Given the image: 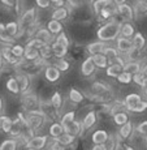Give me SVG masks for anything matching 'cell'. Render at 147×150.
Instances as JSON below:
<instances>
[{
  "instance_id": "8992f818",
  "label": "cell",
  "mask_w": 147,
  "mask_h": 150,
  "mask_svg": "<svg viewBox=\"0 0 147 150\" xmlns=\"http://www.w3.org/2000/svg\"><path fill=\"white\" fill-rule=\"evenodd\" d=\"M111 90H112L111 86H109L107 82H104V81H94V82L90 85V94H91V98H93V97L103 96V94L108 93V91H111Z\"/></svg>"
},
{
  "instance_id": "60d3db41",
  "label": "cell",
  "mask_w": 147,
  "mask_h": 150,
  "mask_svg": "<svg viewBox=\"0 0 147 150\" xmlns=\"http://www.w3.org/2000/svg\"><path fill=\"white\" fill-rule=\"evenodd\" d=\"M113 14H116V7L115 5H109L106 7L104 9H102L98 13V17H100L102 20H111L113 17Z\"/></svg>"
},
{
  "instance_id": "4316f807",
  "label": "cell",
  "mask_w": 147,
  "mask_h": 150,
  "mask_svg": "<svg viewBox=\"0 0 147 150\" xmlns=\"http://www.w3.org/2000/svg\"><path fill=\"white\" fill-rule=\"evenodd\" d=\"M0 42L4 46L14 45V38H12V37L7 33V30H5V24H3V22H0Z\"/></svg>"
},
{
  "instance_id": "f1b7e54d",
  "label": "cell",
  "mask_w": 147,
  "mask_h": 150,
  "mask_svg": "<svg viewBox=\"0 0 147 150\" xmlns=\"http://www.w3.org/2000/svg\"><path fill=\"white\" fill-rule=\"evenodd\" d=\"M51 48H52L53 56L57 57V59H63V57H65L68 54V48H65L64 46L59 45V43H56L55 41L51 43Z\"/></svg>"
},
{
  "instance_id": "836d02e7",
  "label": "cell",
  "mask_w": 147,
  "mask_h": 150,
  "mask_svg": "<svg viewBox=\"0 0 147 150\" xmlns=\"http://www.w3.org/2000/svg\"><path fill=\"white\" fill-rule=\"evenodd\" d=\"M50 103L52 105V107L59 112L60 110H61V107H63V103H64L61 93H60V91H55L52 96H51V98H50Z\"/></svg>"
},
{
  "instance_id": "52a82bcc",
  "label": "cell",
  "mask_w": 147,
  "mask_h": 150,
  "mask_svg": "<svg viewBox=\"0 0 147 150\" xmlns=\"http://www.w3.org/2000/svg\"><path fill=\"white\" fill-rule=\"evenodd\" d=\"M116 14L122 17L125 21L130 22L134 18V11H133V5L128 4V3H124V4L116 5Z\"/></svg>"
},
{
  "instance_id": "f546056e",
  "label": "cell",
  "mask_w": 147,
  "mask_h": 150,
  "mask_svg": "<svg viewBox=\"0 0 147 150\" xmlns=\"http://www.w3.org/2000/svg\"><path fill=\"white\" fill-rule=\"evenodd\" d=\"M5 88H7V90L9 91V93L14 94V96H18L20 94V86H18V82H17L14 76L8 77L7 82H5Z\"/></svg>"
},
{
  "instance_id": "e0dca14e",
  "label": "cell",
  "mask_w": 147,
  "mask_h": 150,
  "mask_svg": "<svg viewBox=\"0 0 147 150\" xmlns=\"http://www.w3.org/2000/svg\"><path fill=\"white\" fill-rule=\"evenodd\" d=\"M34 38L42 41L44 45H51L52 41H53V35L46 28H39L38 30L34 33Z\"/></svg>"
},
{
  "instance_id": "f35d334b",
  "label": "cell",
  "mask_w": 147,
  "mask_h": 150,
  "mask_svg": "<svg viewBox=\"0 0 147 150\" xmlns=\"http://www.w3.org/2000/svg\"><path fill=\"white\" fill-rule=\"evenodd\" d=\"M74 120H76V111H68L64 115H61L59 123L63 125V128H67L69 124H72Z\"/></svg>"
},
{
  "instance_id": "8d00e7d4",
  "label": "cell",
  "mask_w": 147,
  "mask_h": 150,
  "mask_svg": "<svg viewBox=\"0 0 147 150\" xmlns=\"http://www.w3.org/2000/svg\"><path fill=\"white\" fill-rule=\"evenodd\" d=\"M121 72H122V67L119 64H116V63H112V64H109L108 67L106 68V76L112 77V79H116Z\"/></svg>"
},
{
  "instance_id": "f6af8a7d",
  "label": "cell",
  "mask_w": 147,
  "mask_h": 150,
  "mask_svg": "<svg viewBox=\"0 0 147 150\" xmlns=\"http://www.w3.org/2000/svg\"><path fill=\"white\" fill-rule=\"evenodd\" d=\"M11 52H12L16 57L21 59V57H24V54H25V46L18 45V43H14V45L11 46Z\"/></svg>"
},
{
  "instance_id": "ab89813d",
  "label": "cell",
  "mask_w": 147,
  "mask_h": 150,
  "mask_svg": "<svg viewBox=\"0 0 147 150\" xmlns=\"http://www.w3.org/2000/svg\"><path fill=\"white\" fill-rule=\"evenodd\" d=\"M109 5H115L111 0H94L93 1V11L98 16V13H99L100 11L104 9L106 7H109Z\"/></svg>"
},
{
  "instance_id": "7dc6e473",
  "label": "cell",
  "mask_w": 147,
  "mask_h": 150,
  "mask_svg": "<svg viewBox=\"0 0 147 150\" xmlns=\"http://www.w3.org/2000/svg\"><path fill=\"white\" fill-rule=\"evenodd\" d=\"M53 67H56L60 72H68L69 68H70V64H69L68 60H65L64 57H63V59H57L56 62L53 63Z\"/></svg>"
},
{
  "instance_id": "f907efd6",
  "label": "cell",
  "mask_w": 147,
  "mask_h": 150,
  "mask_svg": "<svg viewBox=\"0 0 147 150\" xmlns=\"http://www.w3.org/2000/svg\"><path fill=\"white\" fill-rule=\"evenodd\" d=\"M12 117L11 116H5V119H4V122H3V125H1V132H4V133H9V131H11V127H12Z\"/></svg>"
},
{
  "instance_id": "ac0fdd59",
  "label": "cell",
  "mask_w": 147,
  "mask_h": 150,
  "mask_svg": "<svg viewBox=\"0 0 147 150\" xmlns=\"http://www.w3.org/2000/svg\"><path fill=\"white\" fill-rule=\"evenodd\" d=\"M64 133V128L59 122H52L48 127V137L52 140H57L61 134Z\"/></svg>"
},
{
  "instance_id": "d590c367",
  "label": "cell",
  "mask_w": 147,
  "mask_h": 150,
  "mask_svg": "<svg viewBox=\"0 0 147 150\" xmlns=\"http://www.w3.org/2000/svg\"><path fill=\"white\" fill-rule=\"evenodd\" d=\"M103 55L108 59L109 64H112V63L120 56V54H119V51L116 50V47H111V46H106V48L103 50Z\"/></svg>"
},
{
  "instance_id": "ffe728a7",
  "label": "cell",
  "mask_w": 147,
  "mask_h": 150,
  "mask_svg": "<svg viewBox=\"0 0 147 150\" xmlns=\"http://www.w3.org/2000/svg\"><path fill=\"white\" fill-rule=\"evenodd\" d=\"M135 33V29L134 25L129 21H122L121 22V26H120V37H124V38H129L130 39L134 35Z\"/></svg>"
},
{
  "instance_id": "d6986e66",
  "label": "cell",
  "mask_w": 147,
  "mask_h": 150,
  "mask_svg": "<svg viewBox=\"0 0 147 150\" xmlns=\"http://www.w3.org/2000/svg\"><path fill=\"white\" fill-rule=\"evenodd\" d=\"M68 99L70 100L73 105H79L85 100V96L81 90H78L77 88H70L68 91Z\"/></svg>"
},
{
  "instance_id": "8fae6325",
  "label": "cell",
  "mask_w": 147,
  "mask_h": 150,
  "mask_svg": "<svg viewBox=\"0 0 147 150\" xmlns=\"http://www.w3.org/2000/svg\"><path fill=\"white\" fill-rule=\"evenodd\" d=\"M14 77H16L17 82H18V86H20V94H25L27 93V91H30V79H29V76L26 73H24V72H17L16 74H14Z\"/></svg>"
},
{
  "instance_id": "1f68e13d",
  "label": "cell",
  "mask_w": 147,
  "mask_h": 150,
  "mask_svg": "<svg viewBox=\"0 0 147 150\" xmlns=\"http://www.w3.org/2000/svg\"><path fill=\"white\" fill-rule=\"evenodd\" d=\"M91 59H93V63L95 64V67L96 68H100V69H106L109 65V62L108 59L104 56L103 54H98V55H94V56H91Z\"/></svg>"
},
{
  "instance_id": "7a4b0ae2",
  "label": "cell",
  "mask_w": 147,
  "mask_h": 150,
  "mask_svg": "<svg viewBox=\"0 0 147 150\" xmlns=\"http://www.w3.org/2000/svg\"><path fill=\"white\" fill-rule=\"evenodd\" d=\"M26 115V125H27V129L31 131L34 134L35 132H39L40 129L43 128L46 123L48 122L47 120V116L44 115V112L40 111V110H34V111H30L27 112Z\"/></svg>"
},
{
  "instance_id": "9c48e42d",
  "label": "cell",
  "mask_w": 147,
  "mask_h": 150,
  "mask_svg": "<svg viewBox=\"0 0 147 150\" xmlns=\"http://www.w3.org/2000/svg\"><path fill=\"white\" fill-rule=\"evenodd\" d=\"M133 42L129 38H124V37H119L116 39V50L119 51L120 55H128L133 50Z\"/></svg>"
},
{
  "instance_id": "5b68a950",
  "label": "cell",
  "mask_w": 147,
  "mask_h": 150,
  "mask_svg": "<svg viewBox=\"0 0 147 150\" xmlns=\"http://www.w3.org/2000/svg\"><path fill=\"white\" fill-rule=\"evenodd\" d=\"M48 144H50V137H48V134H34V136L27 141L26 148L37 149V150H46Z\"/></svg>"
},
{
  "instance_id": "be15d7a7",
  "label": "cell",
  "mask_w": 147,
  "mask_h": 150,
  "mask_svg": "<svg viewBox=\"0 0 147 150\" xmlns=\"http://www.w3.org/2000/svg\"><path fill=\"white\" fill-rule=\"evenodd\" d=\"M5 116H7V115H0V131H1V125H3V122H4V119H5Z\"/></svg>"
},
{
  "instance_id": "44dd1931",
  "label": "cell",
  "mask_w": 147,
  "mask_h": 150,
  "mask_svg": "<svg viewBox=\"0 0 147 150\" xmlns=\"http://www.w3.org/2000/svg\"><path fill=\"white\" fill-rule=\"evenodd\" d=\"M106 48V43L100 42V41H96V42H91L86 46V51L90 56H94V55H98V54H103V50Z\"/></svg>"
},
{
  "instance_id": "4dcf8cb0",
  "label": "cell",
  "mask_w": 147,
  "mask_h": 150,
  "mask_svg": "<svg viewBox=\"0 0 147 150\" xmlns=\"http://www.w3.org/2000/svg\"><path fill=\"white\" fill-rule=\"evenodd\" d=\"M18 149H20V145L16 138L8 137L0 144V150H18Z\"/></svg>"
},
{
  "instance_id": "e7e4bbea",
  "label": "cell",
  "mask_w": 147,
  "mask_h": 150,
  "mask_svg": "<svg viewBox=\"0 0 147 150\" xmlns=\"http://www.w3.org/2000/svg\"><path fill=\"white\" fill-rule=\"evenodd\" d=\"M142 94L143 96H146V98H147V83L142 88Z\"/></svg>"
},
{
  "instance_id": "2e32d148",
  "label": "cell",
  "mask_w": 147,
  "mask_h": 150,
  "mask_svg": "<svg viewBox=\"0 0 147 150\" xmlns=\"http://www.w3.org/2000/svg\"><path fill=\"white\" fill-rule=\"evenodd\" d=\"M69 11L68 5H64V7H57L52 11V14H51V20H56L59 22H63L69 17Z\"/></svg>"
},
{
  "instance_id": "d6a6232c",
  "label": "cell",
  "mask_w": 147,
  "mask_h": 150,
  "mask_svg": "<svg viewBox=\"0 0 147 150\" xmlns=\"http://www.w3.org/2000/svg\"><path fill=\"white\" fill-rule=\"evenodd\" d=\"M134 16H141V14H147V0H135L133 5Z\"/></svg>"
},
{
  "instance_id": "603a6c76",
  "label": "cell",
  "mask_w": 147,
  "mask_h": 150,
  "mask_svg": "<svg viewBox=\"0 0 147 150\" xmlns=\"http://www.w3.org/2000/svg\"><path fill=\"white\" fill-rule=\"evenodd\" d=\"M142 99H143V98H142V96H141L139 93H130V94H128V96L125 97V99H124V105H125L126 111H128L129 108H132L133 106H135L137 103H139Z\"/></svg>"
},
{
  "instance_id": "4fadbf2b",
  "label": "cell",
  "mask_w": 147,
  "mask_h": 150,
  "mask_svg": "<svg viewBox=\"0 0 147 150\" xmlns=\"http://www.w3.org/2000/svg\"><path fill=\"white\" fill-rule=\"evenodd\" d=\"M109 133L106 129H96L91 133V142L93 145H104L108 140Z\"/></svg>"
},
{
  "instance_id": "6da1fadb",
  "label": "cell",
  "mask_w": 147,
  "mask_h": 150,
  "mask_svg": "<svg viewBox=\"0 0 147 150\" xmlns=\"http://www.w3.org/2000/svg\"><path fill=\"white\" fill-rule=\"evenodd\" d=\"M120 26L121 22L116 21V20H109L106 24L98 29L96 31V38L103 43H109L116 41L120 37Z\"/></svg>"
},
{
  "instance_id": "11a10c76",
  "label": "cell",
  "mask_w": 147,
  "mask_h": 150,
  "mask_svg": "<svg viewBox=\"0 0 147 150\" xmlns=\"http://www.w3.org/2000/svg\"><path fill=\"white\" fill-rule=\"evenodd\" d=\"M1 4H4V5H7V7H18V4H20V0H1Z\"/></svg>"
},
{
  "instance_id": "e575fe53",
  "label": "cell",
  "mask_w": 147,
  "mask_h": 150,
  "mask_svg": "<svg viewBox=\"0 0 147 150\" xmlns=\"http://www.w3.org/2000/svg\"><path fill=\"white\" fill-rule=\"evenodd\" d=\"M76 138H77V137H74V136H72V134L67 133V132H64L61 136L57 138V141H59L60 145H63L64 148L68 149V148H70V146L73 145L74 142H76Z\"/></svg>"
},
{
  "instance_id": "3957f363",
  "label": "cell",
  "mask_w": 147,
  "mask_h": 150,
  "mask_svg": "<svg viewBox=\"0 0 147 150\" xmlns=\"http://www.w3.org/2000/svg\"><path fill=\"white\" fill-rule=\"evenodd\" d=\"M39 103H40V99L33 91H27V93L22 94L21 105H22V110H24L25 114H27V112H30V111H34V110H38Z\"/></svg>"
},
{
  "instance_id": "f5cc1de1",
  "label": "cell",
  "mask_w": 147,
  "mask_h": 150,
  "mask_svg": "<svg viewBox=\"0 0 147 150\" xmlns=\"http://www.w3.org/2000/svg\"><path fill=\"white\" fill-rule=\"evenodd\" d=\"M46 150H67V148H64L63 145H60L57 140H52L50 144H48V146H47Z\"/></svg>"
},
{
  "instance_id": "7c38bea8",
  "label": "cell",
  "mask_w": 147,
  "mask_h": 150,
  "mask_svg": "<svg viewBox=\"0 0 147 150\" xmlns=\"http://www.w3.org/2000/svg\"><path fill=\"white\" fill-rule=\"evenodd\" d=\"M134 133V124L129 120L126 124L119 127V132H117V136L121 141H125V140H129Z\"/></svg>"
},
{
  "instance_id": "7bdbcfd3",
  "label": "cell",
  "mask_w": 147,
  "mask_h": 150,
  "mask_svg": "<svg viewBox=\"0 0 147 150\" xmlns=\"http://www.w3.org/2000/svg\"><path fill=\"white\" fill-rule=\"evenodd\" d=\"M146 110H147V99H142L139 103H137L132 108H129L128 112H132V114H142Z\"/></svg>"
},
{
  "instance_id": "d4e9b609",
  "label": "cell",
  "mask_w": 147,
  "mask_h": 150,
  "mask_svg": "<svg viewBox=\"0 0 147 150\" xmlns=\"http://www.w3.org/2000/svg\"><path fill=\"white\" fill-rule=\"evenodd\" d=\"M64 132L72 134L74 137H78L79 134H82V125H81V120H74L72 124H69L67 128H64Z\"/></svg>"
},
{
  "instance_id": "9a60e30c",
  "label": "cell",
  "mask_w": 147,
  "mask_h": 150,
  "mask_svg": "<svg viewBox=\"0 0 147 150\" xmlns=\"http://www.w3.org/2000/svg\"><path fill=\"white\" fill-rule=\"evenodd\" d=\"M95 69H96V67H95V64L93 63V59H91V56H89L81 64V74L83 77H90L94 74Z\"/></svg>"
},
{
  "instance_id": "74e56055",
  "label": "cell",
  "mask_w": 147,
  "mask_h": 150,
  "mask_svg": "<svg viewBox=\"0 0 147 150\" xmlns=\"http://www.w3.org/2000/svg\"><path fill=\"white\" fill-rule=\"evenodd\" d=\"M5 30H7V33L9 34L12 38H14V37H17L20 34L21 29H20V25L17 21H9L5 24Z\"/></svg>"
},
{
  "instance_id": "db71d44e",
  "label": "cell",
  "mask_w": 147,
  "mask_h": 150,
  "mask_svg": "<svg viewBox=\"0 0 147 150\" xmlns=\"http://www.w3.org/2000/svg\"><path fill=\"white\" fill-rule=\"evenodd\" d=\"M35 4L38 5L39 8H42V9H47L51 5V1L50 0H35Z\"/></svg>"
},
{
  "instance_id": "9f6ffc18",
  "label": "cell",
  "mask_w": 147,
  "mask_h": 150,
  "mask_svg": "<svg viewBox=\"0 0 147 150\" xmlns=\"http://www.w3.org/2000/svg\"><path fill=\"white\" fill-rule=\"evenodd\" d=\"M51 4H53L55 7H64V5H67V3H65V0H50Z\"/></svg>"
},
{
  "instance_id": "30bf717a",
  "label": "cell",
  "mask_w": 147,
  "mask_h": 150,
  "mask_svg": "<svg viewBox=\"0 0 147 150\" xmlns=\"http://www.w3.org/2000/svg\"><path fill=\"white\" fill-rule=\"evenodd\" d=\"M0 55H1L4 63H7V64H9V65H20V63H21V60H22V59L16 57L11 52V46H3L1 50H0Z\"/></svg>"
},
{
  "instance_id": "6125c7cd",
  "label": "cell",
  "mask_w": 147,
  "mask_h": 150,
  "mask_svg": "<svg viewBox=\"0 0 147 150\" xmlns=\"http://www.w3.org/2000/svg\"><path fill=\"white\" fill-rule=\"evenodd\" d=\"M113 4H116V5H120V4H124V3H126V0H111Z\"/></svg>"
},
{
  "instance_id": "ee69618b",
  "label": "cell",
  "mask_w": 147,
  "mask_h": 150,
  "mask_svg": "<svg viewBox=\"0 0 147 150\" xmlns=\"http://www.w3.org/2000/svg\"><path fill=\"white\" fill-rule=\"evenodd\" d=\"M117 82L119 83H122V85H129V83L133 82V74L128 73V72H121L119 76L116 77Z\"/></svg>"
},
{
  "instance_id": "5bb4252c",
  "label": "cell",
  "mask_w": 147,
  "mask_h": 150,
  "mask_svg": "<svg viewBox=\"0 0 147 150\" xmlns=\"http://www.w3.org/2000/svg\"><path fill=\"white\" fill-rule=\"evenodd\" d=\"M60 77H61V72L56 67H53V65H47V67L44 68V79L47 80L48 82H51V83L57 82L60 80Z\"/></svg>"
},
{
  "instance_id": "cb8c5ba5",
  "label": "cell",
  "mask_w": 147,
  "mask_h": 150,
  "mask_svg": "<svg viewBox=\"0 0 147 150\" xmlns=\"http://www.w3.org/2000/svg\"><path fill=\"white\" fill-rule=\"evenodd\" d=\"M141 68H142L141 60H130V62L125 63V65L122 67V71L128 72V73H130V74H135L141 71Z\"/></svg>"
},
{
  "instance_id": "b9f144b4",
  "label": "cell",
  "mask_w": 147,
  "mask_h": 150,
  "mask_svg": "<svg viewBox=\"0 0 147 150\" xmlns=\"http://www.w3.org/2000/svg\"><path fill=\"white\" fill-rule=\"evenodd\" d=\"M39 55H40V59L42 60H50L51 57H53L51 45H43L42 47L39 48Z\"/></svg>"
},
{
  "instance_id": "680465c9",
  "label": "cell",
  "mask_w": 147,
  "mask_h": 150,
  "mask_svg": "<svg viewBox=\"0 0 147 150\" xmlns=\"http://www.w3.org/2000/svg\"><path fill=\"white\" fill-rule=\"evenodd\" d=\"M3 111H4V100L0 97V115H3Z\"/></svg>"
},
{
  "instance_id": "277c9868",
  "label": "cell",
  "mask_w": 147,
  "mask_h": 150,
  "mask_svg": "<svg viewBox=\"0 0 147 150\" xmlns=\"http://www.w3.org/2000/svg\"><path fill=\"white\" fill-rule=\"evenodd\" d=\"M35 20H37V8L31 7L20 14L17 22H18V25H20V29H26V28L35 24Z\"/></svg>"
},
{
  "instance_id": "681fc988",
  "label": "cell",
  "mask_w": 147,
  "mask_h": 150,
  "mask_svg": "<svg viewBox=\"0 0 147 150\" xmlns=\"http://www.w3.org/2000/svg\"><path fill=\"white\" fill-rule=\"evenodd\" d=\"M43 45H44V43H43L42 41H39V39H37V38L33 37V38L29 39L27 43L25 45V48H35V50H39Z\"/></svg>"
},
{
  "instance_id": "91938a15",
  "label": "cell",
  "mask_w": 147,
  "mask_h": 150,
  "mask_svg": "<svg viewBox=\"0 0 147 150\" xmlns=\"http://www.w3.org/2000/svg\"><path fill=\"white\" fill-rule=\"evenodd\" d=\"M122 149L124 150H137L135 148H133L132 145H126V144H124V145H122Z\"/></svg>"
},
{
  "instance_id": "484cf974",
  "label": "cell",
  "mask_w": 147,
  "mask_h": 150,
  "mask_svg": "<svg viewBox=\"0 0 147 150\" xmlns=\"http://www.w3.org/2000/svg\"><path fill=\"white\" fill-rule=\"evenodd\" d=\"M112 119H113V123L117 127H121L124 125V124H126L129 122V114L128 111H120V112H116V114L112 115Z\"/></svg>"
},
{
  "instance_id": "ba28073f",
  "label": "cell",
  "mask_w": 147,
  "mask_h": 150,
  "mask_svg": "<svg viewBox=\"0 0 147 150\" xmlns=\"http://www.w3.org/2000/svg\"><path fill=\"white\" fill-rule=\"evenodd\" d=\"M98 123V115L94 110L89 111L87 114L85 115L82 120H81V125H82V132H87L90 131L93 127H95V124Z\"/></svg>"
},
{
  "instance_id": "83f0119b",
  "label": "cell",
  "mask_w": 147,
  "mask_h": 150,
  "mask_svg": "<svg viewBox=\"0 0 147 150\" xmlns=\"http://www.w3.org/2000/svg\"><path fill=\"white\" fill-rule=\"evenodd\" d=\"M46 29H47L53 37H56L57 34H60L63 31V24L56 21V20H50V21L47 22V25H46Z\"/></svg>"
},
{
  "instance_id": "7402d4cb",
  "label": "cell",
  "mask_w": 147,
  "mask_h": 150,
  "mask_svg": "<svg viewBox=\"0 0 147 150\" xmlns=\"http://www.w3.org/2000/svg\"><path fill=\"white\" fill-rule=\"evenodd\" d=\"M132 42H133V47L135 48L137 51H142L146 46V38L141 31H135L134 35L132 37Z\"/></svg>"
},
{
  "instance_id": "bcb514c9",
  "label": "cell",
  "mask_w": 147,
  "mask_h": 150,
  "mask_svg": "<svg viewBox=\"0 0 147 150\" xmlns=\"http://www.w3.org/2000/svg\"><path fill=\"white\" fill-rule=\"evenodd\" d=\"M55 42L59 43V45H61V46H64L65 48H68L69 45H70L69 38H68V35H67V33H65V31H61L60 34H57V35L55 37Z\"/></svg>"
},
{
  "instance_id": "816d5d0a",
  "label": "cell",
  "mask_w": 147,
  "mask_h": 150,
  "mask_svg": "<svg viewBox=\"0 0 147 150\" xmlns=\"http://www.w3.org/2000/svg\"><path fill=\"white\" fill-rule=\"evenodd\" d=\"M137 132L141 134V136L143 137H147V120H145V122H141L139 124L137 125Z\"/></svg>"
},
{
  "instance_id": "03108f58",
  "label": "cell",
  "mask_w": 147,
  "mask_h": 150,
  "mask_svg": "<svg viewBox=\"0 0 147 150\" xmlns=\"http://www.w3.org/2000/svg\"><path fill=\"white\" fill-rule=\"evenodd\" d=\"M25 150H37V149H31V148H25Z\"/></svg>"
},
{
  "instance_id": "94428289",
  "label": "cell",
  "mask_w": 147,
  "mask_h": 150,
  "mask_svg": "<svg viewBox=\"0 0 147 150\" xmlns=\"http://www.w3.org/2000/svg\"><path fill=\"white\" fill-rule=\"evenodd\" d=\"M141 72H142V73L147 77V63H146V64H143V65H142V68H141Z\"/></svg>"
},
{
  "instance_id": "c3c4849f",
  "label": "cell",
  "mask_w": 147,
  "mask_h": 150,
  "mask_svg": "<svg viewBox=\"0 0 147 150\" xmlns=\"http://www.w3.org/2000/svg\"><path fill=\"white\" fill-rule=\"evenodd\" d=\"M133 82L135 83V85L141 86V88H143V86L147 83V77L145 76V74L142 73V72H138V73L133 74Z\"/></svg>"
},
{
  "instance_id": "6f0895ef",
  "label": "cell",
  "mask_w": 147,
  "mask_h": 150,
  "mask_svg": "<svg viewBox=\"0 0 147 150\" xmlns=\"http://www.w3.org/2000/svg\"><path fill=\"white\" fill-rule=\"evenodd\" d=\"M90 150H107L104 145H93Z\"/></svg>"
}]
</instances>
